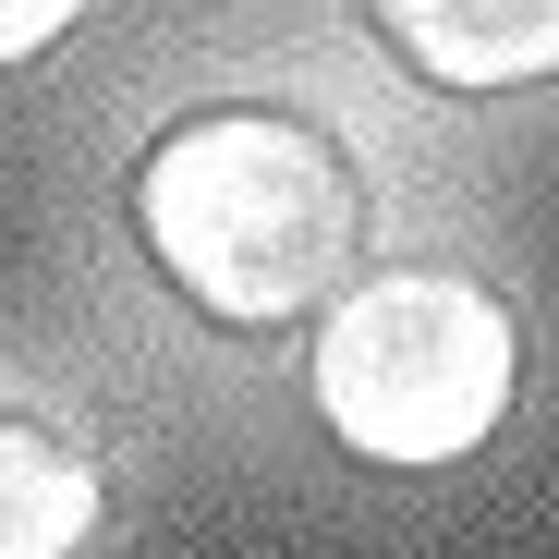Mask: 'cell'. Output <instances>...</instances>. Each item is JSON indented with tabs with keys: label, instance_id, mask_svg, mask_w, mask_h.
I'll use <instances>...</instances> for the list:
<instances>
[{
	"label": "cell",
	"instance_id": "6da1fadb",
	"mask_svg": "<svg viewBox=\"0 0 559 559\" xmlns=\"http://www.w3.org/2000/svg\"><path fill=\"white\" fill-rule=\"evenodd\" d=\"M365 170L317 110L207 98L134 158V243L207 329H305L365 267Z\"/></svg>",
	"mask_w": 559,
	"mask_h": 559
},
{
	"label": "cell",
	"instance_id": "7a4b0ae2",
	"mask_svg": "<svg viewBox=\"0 0 559 559\" xmlns=\"http://www.w3.org/2000/svg\"><path fill=\"white\" fill-rule=\"evenodd\" d=\"M305 378H317V414L353 462L438 475V462L499 438L511 378H523V329L462 267H378L317 317Z\"/></svg>",
	"mask_w": 559,
	"mask_h": 559
},
{
	"label": "cell",
	"instance_id": "3957f363",
	"mask_svg": "<svg viewBox=\"0 0 559 559\" xmlns=\"http://www.w3.org/2000/svg\"><path fill=\"white\" fill-rule=\"evenodd\" d=\"M378 37L426 73V85H462V98H487V85H535L559 73V0H390Z\"/></svg>",
	"mask_w": 559,
	"mask_h": 559
},
{
	"label": "cell",
	"instance_id": "277c9868",
	"mask_svg": "<svg viewBox=\"0 0 559 559\" xmlns=\"http://www.w3.org/2000/svg\"><path fill=\"white\" fill-rule=\"evenodd\" d=\"M85 535H98V450L0 402V559H73Z\"/></svg>",
	"mask_w": 559,
	"mask_h": 559
},
{
	"label": "cell",
	"instance_id": "5b68a950",
	"mask_svg": "<svg viewBox=\"0 0 559 559\" xmlns=\"http://www.w3.org/2000/svg\"><path fill=\"white\" fill-rule=\"evenodd\" d=\"M61 0H0V61H37V49H61Z\"/></svg>",
	"mask_w": 559,
	"mask_h": 559
}]
</instances>
